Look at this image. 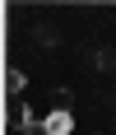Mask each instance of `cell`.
Segmentation results:
<instances>
[{
  "label": "cell",
  "instance_id": "7a4b0ae2",
  "mask_svg": "<svg viewBox=\"0 0 116 135\" xmlns=\"http://www.w3.org/2000/svg\"><path fill=\"white\" fill-rule=\"evenodd\" d=\"M23 84H28V75H23L19 65H9V70H5V93H9V98H19V93H23Z\"/></svg>",
  "mask_w": 116,
  "mask_h": 135
},
{
  "label": "cell",
  "instance_id": "6da1fadb",
  "mask_svg": "<svg viewBox=\"0 0 116 135\" xmlns=\"http://www.w3.org/2000/svg\"><path fill=\"white\" fill-rule=\"evenodd\" d=\"M42 131H47V135H70V131H74V117L56 107L51 117H42Z\"/></svg>",
  "mask_w": 116,
  "mask_h": 135
},
{
  "label": "cell",
  "instance_id": "3957f363",
  "mask_svg": "<svg viewBox=\"0 0 116 135\" xmlns=\"http://www.w3.org/2000/svg\"><path fill=\"white\" fill-rule=\"evenodd\" d=\"M33 42H37V47H56V28L51 23H37L33 28Z\"/></svg>",
  "mask_w": 116,
  "mask_h": 135
}]
</instances>
